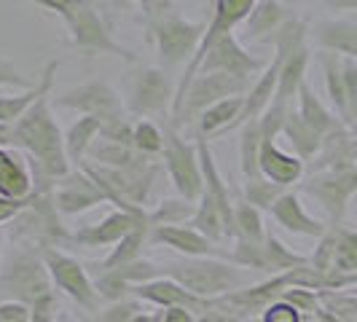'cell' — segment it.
<instances>
[{
    "instance_id": "6da1fadb",
    "label": "cell",
    "mask_w": 357,
    "mask_h": 322,
    "mask_svg": "<svg viewBox=\"0 0 357 322\" xmlns=\"http://www.w3.org/2000/svg\"><path fill=\"white\" fill-rule=\"evenodd\" d=\"M49 97L52 94L40 97L17 124H11V145L24 148L30 159H36L49 178L62 180L65 175H70V159H68L62 129L54 121Z\"/></svg>"
},
{
    "instance_id": "7a4b0ae2",
    "label": "cell",
    "mask_w": 357,
    "mask_h": 322,
    "mask_svg": "<svg viewBox=\"0 0 357 322\" xmlns=\"http://www.w3.org/2000/svg\"><path fill=\"white\" fill-rule=\"evenodd\" d=\"M30 3H36L43 11L62 19L70 30L73 46L81 54H86V56L113 54L119 59H126L129 65H137V54L124 49L121 43H116L110 38L105 22L94 6L84 3V0H30Z\"/></svg>"
},
{
    "instance_id": "3957f363",
    "label": "cell",
    "mask_w": 357,
    "mask_h": 322,
    "mask_svg": "<svg viewBox=\"0 0 357 322\" xmlns=\"http://www.w3.org/2000/svg\"><path fill=\"white\" fill-rule=\"evenodd\" d=\"M167 277L183 285L188 293L207 298V301H218L229 293L255 285L252 271L226 263V261H213V258H185L178 263H169Z\"/></svg>"
},
{
    "instance_id": "277c9868",
    "label": "cell",
    "mask_w": 357,
    "mask_h": 322,
    "mask_svg": "<svg viewBox=\"0 0 357 322\" xmlns=\"http://www.w3.org/2000/svg\"><path fill=\"white\" fill-rule=\"evenodd\" d=\"M52 274L40 255L27 247L14 250L0 271V304L19 301V304L33 306L52 293Z\"/></svg>"
},
{
    "instance_id": "5b68a950",
    "label": "cell",
    "mask_w": 357,
    "mask_h": 322,
    "mask_svg": "<svg viewBox=\"0 0 357 322\" xmlns=\"http://www.w3.org/2000/svg\"><path fill=\"white\" fill-rule=\"evenodd\" d=\"M248 91H250V81H239V78L226 75V72H199L191 81V86L185 89L180 105L169 113L172 129L185 126L191 118L202 116L207 107L218 105L229 97H245Z\"/></svg>"
},
{
    "instance_id": "8992f818",
    "label": "cell",
    "mask_w": 357,
    "mask_h": 322,
    "mask_svg": "<svg viewBox=\"0 0 357 322\" xmlns=\"http://www.w3.org/2000/svg\"><path fill=\"white\" fill-rule=\"evenodd\" d=\"M301 191L320 201L322 210L331 217V226H339L347 215L349 199L357 194V164L341 161L333 167L317 169L301 183Z\"/></svg>"
},
{
    "instance_id": "52a82bcc",
    "label": "cell",
    "mask_w": 357,
    "mask_h": 322,
    "mask_svg": "<svg viewBox=\"0 0 357 322\" xmlns=\"http://www.w3.org/2000/svg\"><path fill=\"white\" fill-rule=\"evenodd\" d=\"M207 24H191L183 17L167 11V14H159L148 22V36L145 40H151L159 52L161 65H180L185 62L188 56H194V52L202 43V36H204Z\"/></svg>"
},
{
    "instance_id": "ba28073f",
    "label": "cell",
    "mask_w": 357,
    "mask_h": 322,
    "mask_svg": "<svg viewBox=\"0 0 357 322\" xmlns=\"http://www.w3.org/2000/svg\"><path fill=\"white\" fill-rule=\"evenodd\" d=\"M255 3H258V0H215L213 3V19H210V24H207V30H204V36H202L199 49L194 52L191 62H188V68H185L183 78H180L178 89H175V97H172V107H169V113L180 105V100H183L185 89H188V86H191V81L197 78L199 62H202L204 52L213 46L218 38L229 36L236 24H242L245 19L250 17V11L255 8Z\"/></svg>"
},
{
    "instance_id": "9c48e42d",
    "label": "cell",
    "mask_w": 357,
    "mask_h": 322,
    "mask_svg": "<svg viewBox=\"0 0 357 322\" xmlns=\"http://www.w3.org/2000/svg\"><path fill=\"white\" fill-rule=\"evenodd\" d=\"M43 263H46L49 274H52L54 285L59 287L65 296H70L81 309H86L91 314L102 312V296L97 293L86 266H81L73 255L54 250V247L43 250Z\"/></svg>"
},
{
    "instance_id": "30bf717a",
    "label": "cell",
    "mask_w": 357,
    "mask_h": 322,
    "mask_svg": "<svg viewBox=\"0 0 357 322\" xmlns=\"http://www.w3.org/2000/svg\"><path fill=\"white\" fill-rule=\"evenodd\" d=\"M164 161L180 197L188 201H199L204 194V178H202L197 145L185 143L178 135V129H169L164 135Z\"/></svg>"
},
{
    "instance_id": "8fae6325",
    "label": "cell",
    "mask_w": 357,
    "mask_h": 322,
    "mask_svg": "<svg viewBox=\"0 0 357 322\" xmlns=\"http://www.w3.org/2000/svg\"><path fill=\"white\" fill-rule=\"evenodd\" d=\"M54 105L81 110L84 116L97 118L100 124L124 118V110H126L124 102H121V94L113 89L110 84H105V81H89V84H81V86H70V89L59 91L54 97Z\"/></svg>"
},
{
    "instance_id": "7c38bea8",
    "label": "cell",
    "mask_w": 357,
    "mask_h": 322,
    "mask_svg": "<svg viewBox=\"0 0 357 322\" xmlns=\"http://www.w3.org/2000/svg\"><path fill=\"white\" fill-rule=\"evenodd\" d=\"M172 86L161 68H137L129 72L126 110L132 116H156L172 107Z\"/></svg>"
},
{
    "instance_id": "4fadbf2b",
    "label": "cell",
    "mask_w": 357,
    "mask_h": 322,
    "mask_svg": "<svg viewBox=\"0 0 357 322\" xmlns=\"http://www.w3.org/2000/svg\"><path fill=\"white\" fill-rule=\"evenodd\" d=\"M258 70H266V62L245 52L242 43L234 38V33L218 38L199 62V72H226L239 81H250Z\"/></svg>"
},
{
    "instance_id": "5bb4252c",
    "label": "cell",
    "mask_w": 357,
    "mask_h": 322,
    "mask_svg": "<svg viewBox=\"0 0 357 322\" xmlns=\"http://www.w3.org/2000/svg\"><path fill=\"white\" fill-rule=\"evenodd\" d=\"M132 296L140 298V301H148V304H153V306H161V309H188V312H194L199 317L213 309V301L188 293L185 287L178 285V282L169 279V277H161V279L145 282V285H135L132 287Z\"/></svg>"
},
{
    "instance_id": "9a60e30c",
    "label": "cell",
    "mask_w": 357,
    "mask_h": 322,
    "mask_svg": "<svg viewBox=\"0 0 357 322\" xmlns=\"http://www.w3.org/2000/svg\"><path fill=\"white\" fill-rule=\"evenodd\" d=\"M143 226H148V213L135 215L124 213V210H116L113 215H107L102 223L78 229L70 239L75 245H84V247H105V245H119L124 236H129L137 229H143Z\"/></svg>"
},
{
    "instance_id": "2e32d148",
    "label": "cell",
    "mask_w": 357,
    "mask_h": 322,
    "mask_svg": "<svg viewBox=\"0 0 357 322\" xmlns=\"http://www.w3.org/2000/svg\"><path fill=\"white\" fill-rule=\"evenodd\" d=\"M54 204L62 215H78L84 210L97 207L100 201H105V194L97 188V183L86 172H70L62 180L54 183Z\"/></svg>"
},
{
    "instance_id": "e0dca14e",
    "label": "cell",
    "mask_w": 357,
    "mask_h": 322,
    "mask_svg": "<svg viewBox=\"0 0 357 322\" xmlns=\"http://www.w3.org/2000/svg\"><path fill=\"white\" fill-rule=\"evenodd\" d=\"M309 40L320 52L357 59V19L352 14L339 19H322L309 30Z\"/></svg>"
},
{
    "instance_id": "ac0fdd59",
    "label": "cell",
    "mask_w": 357,
    "mask_h": 322,
    "mask_svg": "<svg viewBox=\"0 0 357 322\" xmlns=\"http://www.w3.org/2000/svg\"><path fill=\"white\" fill-rule=\"evenodd\" d=\"M271 215H274V220L290 233H301V236H312V239H322V236L328 233V226L306 213L298 194H293V191H285L282 197L274 201Z\"/></svg>"
},
{
    "instance_id": "d6986e66",
    "label": "cell",
    "mask_w": 357,
    "mask_h": 322,
    "mask_svg": "<svg viewBox=\"0 0 357 322\" xmlns=\"http://www.w3.org/2000/svg\"><path fill=\"white\" fill-rule=\"evenodd\" d=\"M148 242L167 245L188 258H207L213 252V242L207 236H202L197 229H185V226H153L148 231Z\"/></svg>"
},
{
    "instance_id": "ffe728a7",
    "label": "cell",
    "mask_w": 357,
    "mask_h": 322,
    "mask_svg": "<svg viewBox=\"0 0 357 322\" xmlns=\"http://www.w3.org/2000/svg\"><path fill=\"white\" fill-rule=\"evenodd\" d=\"M56 70H59V62L52 59L49 65H46V70L40 75V84H36L33 89L22 91V94H14V97H0V124H17L19 118L30 110V107L36 105L40 97H46V94H52V86H54V78H56Z\"/></svg>"
},
{
    "instance_id": "44dd1931",
    "label": "cell",
    "mask_w": 357,
    "mask_h": 322,
    "mask_svg": "<svg viewBox=\"0 0 357 322\" xmlns=\"http://www.w3.org/2000/svg\"><path fill=\"white\" fill-rule=\"evenodd\" d=\"M261 175L268 178L277 185H293L298 183L301 175H304V161L298 156H287L285 151H280L274 140H264V148H261Z\"/></svg>"
},
{
    "instance_id": "7402d4cb",
    "label": "cell",
    "mask_w": 357,
    "mask_h": 322,
    "mask_svg": "<svg viewBox=\"0 0 357 322\" xmlns=\"http://www.w3.org/2000/svg\"><path fill=\"white\" fill-rule=\"evenodd\" d=\"M290 17L293 14L282 0H258L255 8L250 11V17L245 19V38L261 43L274 30H280Z\"/></svg>"
},
{
    "instance_id": "603a6c76",
    "label": "cell",
    "mask_w": 357,
    "mask_h": 322,
    "mask_svg": "<svg viewBox=\"0 0 357 322\" xmlns=\"http://www.w3.org/2000/svg\"><path fill=\"white\" fill-rule=\"evenodd\" d=\"M33 194V175L19 153L0 148V197L27 199Z\"/></svg>"
},
{
    "instance_id": "cb8c5ba5",
    "label": "cell",
    "mask_w": 357,
    "mask_h": 322,
    "mask_svg": "<svg viewBox=\"0 0 357 322\" xmlns=\"http://www.w3.org/2000/svg\"><path fill=\"white\" fill-rule=\"evenodd\" d=\"M309 59H312V49L309 43L296 49V52L287 56L282 62V70H280V81H277V94L274 100L282 102V105L293 107L296 97H298V89L306 81V68H309Z\"/></svg>"
},
{
    "instance_id": "d4e9b609",
    "label": "cell",
    "mask_w": 357,
    "mask_h": 322,
    "mask_svg": "<svg viewBox=\"0 0 357 322\" xmlns=\"http://www.w3.org/2000/svg\"><path fill=\"white\" fill-rule=\"evenodd\" d=\"M296 110H298V116L304 118L306 124L312 126L317 135H331V132H336L341 129V118H336L328 107L320 102V97L314 94V89L309 86V84H301V89H298V97H296Z\"/></svg>"
},
{
    "instance_id": "484cf974",
    "label": "cell",
    "mask_w": 357,
    "mask_h": 322,
    "mask_svg": "<svg viewBox=\"0 0 357 322\" xmlns=\"http://www.w3.org/2000/svg\"><path fill=\"white\" fill-rule=\"evenodd\" d=\"M282 135H285L290 145H293V151H296V156L301 161H312L317 153H320L322 148V135H317L312 126L306 124L304 118L298 116V110L296 105L287 110V118H285V126H282Z\"/></svg>"
},
{
    "instance_id": "4316f807",
    "label": "cell",
    "mask_w": 357,
    "mask_h": 322,
    "mask_svg": "<svg viewBox=\"0 0 357 322\" xmlns=\"http://www.w3.org/2000/svg\"><path fill=\"white\" fill-rule=\"evenodd\" d=\"M242 107H245V97H229V100H223L218 105L207 107L199 116V135L210 137V135H218V132L234 129L239 116H242Z\"/></svg>"
},
{
    "instance_id": "83f0119b",
    "label": "cell",
    "mask_w": 357,
    "mask_h": 322,
    "mask_svg": "<svg viewBox=\"0 0 357 322\" xmlns=\"http://www.w3.org/2000/svg\"><path fill=\"white\" fill-rule=\"evenodd\" d=\"M317 59H320L322 75H325V89H328V97H331V105L336 107V113L341 116V124L347 126L349 110H347V94H344V78H341V56L331 52H320Z\"/></svg>"
},
{
    "instance_id": "f1b7e54d",
    "label": "cell",
    "mask_w": 357,
    "mask_h": 322,
    "mask_svg": "<svg viewBox=\"0 0 357 322\" xmlns=\"http://www.w3.org/2000/svg\"><path fill=\"white\" fill-rule=\"evenodd\" d=\"M100 132H102V124H100L97 118H91V116L78 118V121L68 129V135H65V148H68L70 164H81V161H84V156L89 153L91 143L100 137Z\"/></svg>"
},
{
    "instance_id": "f546056e",
    "label": "cell",
    "mask_w": 357,
    "mask_h": 322,
    "mask_svg": "<svg viewBox=\"0 0 357 322\" xmlns=\"http://www.w3.org/2000/svg\"><path fill=\"white\" fill-rule=\"evenodd\" d=\"M261 148H264V132L261 121L252 118L242 124V140H239V153H242V172L245 178H258L261 175Z\"/></svg>"
},
{
    "instance_id": "4dcf8cb0",
    "label": "cell",
    "mask_w": 357,
    "mask_h": 322,
    "mask_svg": "<svg viewBox=\"0 0 357 322\" xmlns=\"http://www.w3.org/2000/svg\"><path fill=\"white\" fill-rule=\"evenodd\" d=\"M148 231H151V226H143V229H137V231H132L129 236H124L113 252L107 255L105 261H100V263H89L86 268H100V271H113V268H121L126 263H132V261H137V255H140V247L145 245V239H148Z\"/></svg>"
},
{
    "instance_id": "1f68e13d",
    "label": "cell",
    "mask_w": 357,
    "mask_h": 322,
    "mask_svg": "<svg viewBox=\"0 0 357 322\" xmlns=\"http://www.w3.org/2000/svg\"><path fill=\"white\" fill-rule=\"evenodd\" d=\"M197 215V204L188 199H164L153 213H148V226H183L191 223Z\"/></svg>"
},
{
    "instance_id": "d6a6232c",
    "label": "cell",
    "mask_w": 357,
    "mask_h": 322,
    "mask_svg": "<svg viewBox=\"0 0 357 322\" xmlns=\"http://www.w3.org/2000/svg\"><path fill=\"white\" fill-rule=\"evenodd\" d=\"M264 250H266V271L271 277L285 274L290 268H298L309 263V258L298 255V252H290L285 245H282L277 236H271V233H266V239H264Z\"/></svg>"
},
{
    "instance_id": "836d02e7",
    "label": "cell",
    "mask_w": 357,
    "mask_h": 322,
    "mask_svg": "<svg viewBox=\"0 0 357 322\" xmlns=\"http://www.w3.org/2000/svg\"><path fill=\"white\" fill-rule=\"evenodd\" d=\"M234 229H236V239H250V242H264L266 239L261 210H255L245 199H239L234 204Z\"/></svg>"
},
{
    "instance_id": "e575fe53",
    "label": "cell",
    "mask_w": 357,
    "mask_h": 322,
    "mask_svg": "<svg viewBox=\"0 0 357 322\" xmlns=\"http://www.w3.org/2000/svg\"><path fill=\"white\" fill-rule=\"evenodd\" d=\"M285 194V188L282 185H277V183H271L268 178L264 175H258V178H250L245 183V188H242V199L252 204L255 210H271L274 207V201Z\"/></svg>"
},
{
    "instance_id": "d590c367",
    "label": "cell",
    "mask_w": 357,
    "mask_h": 322,
    "mask_svg": "<svg viewBox=\"0 0 357 322\" xmlns=\"http://www.w3.org/2000/svg\"><path fill=\"white\" fill-rule=\"evenodd\" d=\"M336 274H357V231L336 226V255H333Z\"/></svg>"
},
{
    "instance_id": "8d00e7d4",
    "label": "cell",
    "mask_w": 357,
    "mask_h": 322,
    "mask_svg": "<svg viewBox=\"0 0 357 322\" xmlns=\"http://www.w3.org/2000/svg\"><path fill=\"white\" fill-rule=\"evenodd\" d=\"M234 266H242L248 271H266V250H264V242H250V239H236L231 250ZM268 274V271H266Z\"/></svg>"
},
{
    "instance_id": "74e56055",
    "label": "cell",
    "mask_w": 357,
    "mask_h": 322,
    "mask_svg": "<svg viewBox=\"0 0 357 322\" xmlns=\"http://www.w3.org/2000/svg\"><path fill=\"white\" fill-rule=\"evenodd\" d=\"M135 151L143 156H156L164 153V132L153 121H140L135 124Z\"/></svg>"
},
{
    "instance_id": "f35d334b",
    "label": "cell",
    "mask_w": 357,
    "mask_h": 322,
    "mask_svg": "<svg viewBox=\"0 0 357 322\" xmlns=\"http://www.w3.org/2000/svg\"><path fill=\"white\" fill-rule=\"evenodd\" d=\"M341 78H344V94H347V110H349L347 126L355 129L357 126V59L341 56Z\"/></svg>"
},
{
    "instance_id": "ab89813d",
    "label": "cell",
    "mask_w": 357,
    "mask_h": 322,
    "mask_svg": "<svg viewBox=\"0 0 357 322\" xmlns=\"http://www.w3.org/2000/svg\"><path fill=\"white\" fill-rule=\"evenodd\" d=\"M333 255H336V226H331L328 233L320 239V245H317L314 255L309 258V263H312V268H317L320 274L331 277L333 274Z\"/></svg>"
},
{
    "instance_id": "60d3db41",
    "label": "cell",
    "mask_w": 357,
    "mask_h": 322,
    "mask_svg": "<svg viewBox=\"0 0 357 322\" xmlns=\"http://www.w3.org/2000/svg\"><path fill=\"white\" fill-rule=\"evenodd\" d=\"M140 312H143L140 309V298L137 301L124 298V301H116V304H110L107 309H102L97 322H132Z\"/></svg>"
},
{
    "instance_id": "b9f144b4",
    "label": "cell",
    "mask_w": 357,
    "mask_h": 322,
    "mask_svg": "<svg viewBox=\"0 0 357 322\" xmlns=\"http://www.w3.org/2000/svg\"><path fill=\"white\" fill-rule=\"evenodd\" d=\"M261 322H301V312L280 298V301H274V304L266 306Z\"/></svg>"
},
{
    "instance_id": "7bdbcfd3",
    "label": "cell",
    "mask_w": 357,
    "mask_h": 322,
    "mask_svg": "<svg viewBox=\"0 0 357 322\" xmlns=\"http://www.w3.org/2000/svg\"><path fill=\"white\" fill-rule=\"evenodd\" d=\"M33 320V306L19 304V301H3L0 304V322H30Z\"/></svg>"
},
{
    "instance_id": "ee69618b",
    "label": "cell",
    "mask_w": 357,
    "mask_h": 322,
    "mask_svg": "<svg viewBox=\"0 0 357 322\" xmlns=\"http://www.w3.org/2000/svg\"><path fill=\"white\" fill-rule=\"evenodd\" d=\"M56 298H54V293H49V296H43L40 301H36L33 304V320L30 322H54L56 320Z\"/></svg>"
},
{
    "instance_id": "f6af8a7d",
    "label": "cell",
    "mask_w": 357,
    "mask_h": 322,
    "mask_svg": "<svg viewBox=\"0 0 357 322\" xmlns=\"http://www.w3.org/2000/svg\"><path fill=\"white\" fill-rule=\"evenodd\" d=\"M36 194H30L27 199H3L0 197V223H8V220H14L22 210H27L30 207V201H33Z\"/></svg>"
},
{
    "instance_id": "bcb514c9",
    "label": "cell",
    "mask_w": 357,
    "mask_h": 322,
    "mask_svg": "<svg viewBox=\"0 0 357 322\" xmlns=\"http://www.w3.org/2000/svg\"><path fill=\"white\" fill-rule=\"evenodd\" d=\"M0 86H24V89H33L30 81L11 62H6V59H0Z\"/></svg>"
},
{
    "instance_id": "7dc6e473",
    "label": "cell",
    "mask_w": 357,
    "mask_h": 322,
    "mask_svg": "<svg viewBox=\"0 0 357 322\" xmlns=\"http://www.w3.org/2000/svg\"><path fill=\"white\" fill-rule=\"evenodd\" d=\"M161 322H197V314L188 309H164V320Z\"/></svg>"
},
{
    "instance_id": "c3c4849f",
    "label": "cell",
    "mask_w": 357,
    "mask_h": 322,
    "mask_svg": "<svg viewBox=\"0 0 357 322\" xmlns=\"http://www.w3.org/2000/svg\"><path fill=\"white\" fill-rule=\"evenodd\" d=\"M197 322H239V320H236L234 314H229V312H215V306H213V309L204 312Z\"/></svg>"
},
{
    "instance_id": "681fc988",
    "label": "cell",
    "mask_w": 357,
    "mask_h": 322,
    "mask_svg": "<svg viewBox=\"0 0 357 322\" xmlns=\"http://www.w3.org/2000/svg\"><path fill=\"white\" fill-rule=\"evenodd\" d=\"M328 8L333 11H349V14H357V0H325Z\"/></svg>"
},
{
    "instance_id": "f907efd6",
    "label": "cell",
    "mask_w": 357,
    "mask_h": 322,
    "mask_svg": "<svg viewBox=\"0 0 357 322\" xmlns=\"http://www.w3.org/2000/svg\"><path fill=\"white\" fill-rule=\"evenodd\" d=\"M107 6H113L116 11H135L140 8V0H107Z\"/></svg>"
},
{
    "instance_id": "816d5d0a",
    "label": "cell",
    "mask_w": 357,
    "mask_h": 322,
    "mask_svg": "<svg viewBox=\"0 0 357 322\" xmlns=\"http://www.w3.org/2000/svg\"><path fill=\"white\" fill-rule=\"evenodd\" d=\"M347 159L357 164V132L349 129V137H347Z\"/></svg>"
},
{
    "instance_id": "f5cc1de1",
    "label": "cell",
    "mask_w": 357,
    "mask_h": 322,
    "mask_svg": "<svg viewBox=\"0 0 357 322\" xmlns=\"http://www.w3.org/2000/svg\"><path fill=\"white\" fill-rule=\"evenodd\" d=\"M167 11H172V0H153V17H159V14H167ZM151 17V19H153ZM148 19V22H151Z\"/></svg>"
},
{
    "instance_id": "db71d44e",
    "label": "cell",
    "mask_w": 357,
    "mask_h": 322,
    "mask_svg": "<svg viewBox=\"0 0 357 322\" xmlns=\"http://www.w3.org/2000/svg\"><path fill=\"white\" fill-rule=\"evenodd\" d=\"M161 320H164V309H161V312H153V314H148V312H140V314H137V317H135L132 322H161Z\"/></svg>"
},
{
    "instance_id": "11a10c76",
    "label": "cell",
    "mask_w": 357,
    "mask_h": 322,
    "mask_svg": "<svg viewBox=\"0 0 357 322\" xmlns=\"http://www.w3.org/2000/svg\"><path fill=\"white\" fill-rule=\"evenodd\" d=\"M0 145H11V126L0 124Z\"/></svg>"
},
{
    "instance_id": "9f6ffc18",
    "label": "cell",
    "mask_w": 357,
    "mask_h": 322,
    "mask_svg": "<svg viewBox=\"0 0 357 322\" xmlns=\"http://www.w3.org/2000/svg\"><path fill=\"white\" fill-rule=\"evenodd\" d=\"M84 3H89V6H94L97 11H100V8H105V6H107V0H84Z\"/></svg>"
},
{
    "instance_id": "6f0895ef",
    "label": "cell",
    "mask_w": 357,
    "mask_h": 322,
    "mask_svg": "<svg viewBox=\"0 0 357 322\" xmlns=\"http://www.w3.org/2000/svg\"><path fill=\"white\" fill-rule=\"evenodd\" d=\"M54 322H84V320H73V317H68V314H62V317L56 314V320H54Z\"/></svg>"
},
{
    "instance_id": "680465c9",
    "label": "cell",
    "mask_w": 357,
    "mask_h": 322,
    "mask_svg": "<svg viewBox=\"0 0 357 322\" xmlns=\"http://www.w3.org/2000/svg\"><path fill=\"white\" fill-rule=\"evenodd\" d=\"M213 3H215V0H210V6H213Z\"/></svg>"
},
{
    "instance_id": "91938a15",
    "label": "cell",
    "mask_w": 357,
    "mask_h": 322,
    "mask_svg": "<svg viewBox=\"0 0 357 322\" xmlns=\"http://www.w3.org/2000/svg\"><path fill=\"white\" fill-rule=\"evenodd\" d=\"M352 17H355V19H357V14H352Z\"/></svg>"
},
{
    "instance_id": "94428289",
    "label": "cell",
    "mask_w": 357,
    "mask_h": 322,
    "mask_svg": "<svg viewBox=\"0 0 357 322\" xmlns=\"http://www.w3.org/2000/svg\"><path fill=\"white\" fill-rule=\"evenodd\" d=\"M355 129H357V126H355Z\"/></svg>"
}]
</instances>
